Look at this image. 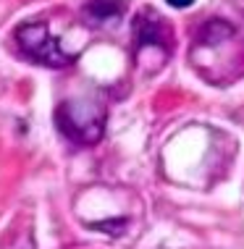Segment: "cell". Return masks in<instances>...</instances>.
Masks as SVG:
<instances>
[{"instance_id": "cell-2", "label": "cell", "mask_w": 244, "mask_h": 249, "mask_svg": "<svg viewBox=\"0 0 244 249\" xmlns=\"http://www.w3.org/2000/svg\"><path fill=\"white\" fill-rule=\"evenodd\" d=\"M19 48L26 58L37 60L45 66H69L74 55L63 50V45L50 35V26L45 21H26L16 29Z\"/></svg>"}, {"instance_id": "cell-5", "label": "cell", "mask_w": 244, "mask_h": 249, "mask_svg": "<svg viewBox=\"0 0 244 249\" xmlns=\"http://www.w3.org/2000/svg\"><path fill=\"white\" fill-rule=\"evenodd\" d=\"M126 226V220L124 218H118V220H108V223H90V228H94V231H108V233H113L111 231V228H118V231H121V228H124Z\"/></svg>"}, {"instance_id": "cell-3", "label": "cell", "mask_w": 244, "mask_h": 249, "mask_svg": "<svg viewBox=\"0 0 244 249\" xmlns=\"http://www.w3.org/2000/svg\"><path fill=\"white\" fill-rule=\"evenodd\" d=\"M134 45L137 50L142 48H160L168 50L171 48V32L166 29L163 18L155 11H139V16L134 18Z\"/></svg>"}, {"instance_id": "cell-1", "label": "cell", "mask_w": 244, "mask_h": 249, "mask_svg": "<svg viewBox=\"0 0 244 249\" xmlns=\"http://www.w3.org/2000/svg\"><path fill=\"white\" fill-rule=\"evenodd\" d=\"M58 129L79 144H94L103 137L105 110L100 105L87 103H60L56 110Z\"/></svg>"}, {"instance_id": "cell-4", "label": "cell", "mask_w": 244, "mask_h": 249, "mask_svg": "<svg viewBox=\"0 0 244 249\" xmlns=\"http://www.w3.org/2000/svg\"><path fill=\"white\" fill-rule=\"evenodd\" d=\"M92 13L94 21H105V18H113L121 13V3L118 0H94V3H90V8H87Z\"/></svg>"}, {"instance_id": "cell-6", "label": "cell", "mask_w": 244, "mask_h": 249, "mask_svg": "<svg viewBox=\"0 0 244 249\" xmlns=\"http://www.w3.org/2000/svg\"><path fill=\"white\" fill-rule=\"evenodd\" d=\"M194 0H168V5H173V8H189Z\"/></svg>"}]
</instances>
